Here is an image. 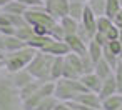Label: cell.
I'll list each match as a JSON object with an SVG mask.
<instances>
[{
  "label": "cell",
  "mask_w": 122,
  "mask_h": 110,
  "mask_svg": "<svg viewBox=\"0 0 122 110\" xmlns=\"http://www.w3.org/2000/svg\"><path fill=\"white\" fill-rule=\"evenodd\" d=\"M0 110H22L19 88L14 85L10 73L0 70Z\"/></svg>",
  "instance_id": "1"
},
{
  "label": "cell",
  "mask_w": 122,
  "mask_h": 110,
  "mask_svg": "<svg viewBox=\"0 0 122 110\" xmlns=\"http://www.w3.org/2000/svg\"><path fill=\"white\" fill-rule=\"evenodd\" d=\"M35 48L25 45L15 52H9V53H4V70L12 73V72H17L20 68H25L29 65V62L34 58L35 55Z\"/></svg>",
  "instance_id": "2"
},
{
  "label": "cell",
  "mask_w": 122,
  "mask_h": 110,
  "mask_svg": "<svg viewBox=\"0 0 122 110\" xmlns=\"http://www.w3.org/2000/svg\"><path fill=\"white\" fill-rule=\"evenodd\" d=\"M52 60H54V55H49L45 52L37 50L35 55H34V58L29 62V65L25 68L29 70V73L34 78L50 80V65H52Z\"/></svg>",
  "instance_id": "3"
},
{
  "label": "cell",
  "mask_w": 122,
  "mask_h": 110,
  "mask_svg": "<svg viewBox=\"0 0 122 110\" xmlns=\"http://www.w3.org/2000/svg\"><path fill=\"white\" fill-rule=\"evenodd\" d=\"M24 17H25V20H27V24L29 25H40V27H45L47 30H49V33L52 32V29H54V25L57 24V19H54L45 9H44V5L42 7H30V9H27L25 12H24Z\"/></svg>",
  "instance_id": "4"
},
{
  "label": "cell",
  "mask_w": 122,
  "mask_h": 110,
  "mask_svg": "<svg viewBox=\"0 0 122 110\" xmlns=\"http://www.w3.org/2000/svg\"><path fill=\"white\" fill-rule=\"evenodd\" d=\"M69 2L70 0H44V9L59 20L69 14Z\"/></svg>",
  "instance_id": "5"
},
{
  "label": "cell",
  "mask_w": 122,
  "mask_h": 110,
  "mask_svg": "<svg viewBox=\"0 0 122 110\" xmlns=\"http://www.w3.org/2000/svg\"><path fill=\"white\" fill-rule=\"evenodd\" d=\"M22 47H25V42L20 40L17 35H4V33H0V53L15 52V50H19Z\"/></svg>",
  "instance_id": "6"
},
{
  "label": "cell",
  "mask_w": 122,
  "mask_h": 110,
  "mask_svg": "<svg viewBox=\"0 0 122 110\" xmlns=\"http://www.w3.org/2000/svg\"><path fill=\"white\" fill-rule=\"evenodd\" d=\"M40 52H45V53L54 55V57H64V55H67L70 50H69L65 40H55V38H52L49 43H45V45L40 48Z\"/></svg>",
  "instance_id": "7"
},
{
  "label": "cell",
  "mask_w": 122,
  "mask_h": 110,
  "mask_svg": "<svg viewBox=\"0 0 122 110\" xmlns=\"http://www.w3.org/2000/svg\"><path fill=\"white\" fill-rule=\"evenodd\" d=\"M54 97L57 100H62V102H69L74 98V92L69 85V82L65 78H59L55 80V87H54Z\"/></svg>",
  "instance_id": "8"
},
{
  "label": "cell",
  "mask_w": 122,
  "mask_h": 110,
  "mask_svg": "<svg viewBox=\"0 0 122 110\" xmlns=\"http://www.w3.org/2000/svg\"><path fill=\"white\" fill-rule=\"evenodd\" d=\"M72 100H75V102H79V103H82V105H87V107H90V108H95V110H100V97H99V93H95V92H80V93H77Z\"/></svg>",
  "instance_id": "9"
},
{
  "label": "cell",
  "mask_w": 122,
  "mask_h": 110,
  "mask_svg": "<svg viewBox=\"0 0 122 110\" xmlns=\"http://www.w3.org/2000/svg\"><path fill=\"white\" fill-rule=\"evenodd\" d=\"M65 43H67V47H69V50L72 52V53H77V55H84L85 52H87V43L75 33V35H67L65 38Z\"/></svg>",
  "instance_id": "10"
},
{
  "label": "cell",
  "mask_w": 122,
  "mask_h": 110,
  "mask_svg": "<svg viewBox=\"0 0 122 110\" xmlns=\"http://www.w3.org/2000/svg\"><path fill=\"white\" fill-rule=\"evenodd\" d=\"M79 80L84 83V87H85L89 92H95V93H99V88H100V85H102V80H100L94 72L82 73V75L79 77Z\"/></svg>",
  "instance_id": "11"
},
{
  "label": "cell",
  "mask_w": 122,
  "mask_h": 110,
  "mask_svg": "<svg viewBox=\"0 0 122 110\" xmlns=\"http://www.w3.org/2000/svg\"><path fill=\"white\" fill-rule=\"evenodd\" d=\"M80 25L89 32V33H95V30H97V17L90 12V9L85 5V9H84V14H82V19H80Z\"/></svg>",
  "instance_id": "12"
},
{
  "label": "cell",
  "mask_w": 122,
  "mask_h": 110,
  "mask_svg": "<svg viewBox=\"0 0 122 110\" xmlns=\"http://www.w3.org/2000/svg\"><path fill=\"white\" fill-rule=\"evenodd\" d=\"M122 108V93H112L100 100V110H119Z\"/></svg>",
  "instance_id": "13"
},
{
  "label": "cell",
  "mask_w": 122,
  "mask_h": 110,
  "mask_svg": "<svg viewBox=\"0 0 122 110\" xmlns=\"http://www.w3.org/2000/svg\"><path fill=\"white\" fill-rule=\"evenodd\" d=\"M112 93H117V85H115L114 73H112L110 77H107V78L102 80V85H100V88H99V97H100V100H102V98H105V97H109V95H112Z\"/></svg>",
  "instance_id": "14"
},
{
  "label": "cell",
  "mask_w": 122,
  "mask_h": 110,
  "mask_svg": "<svg viewBox=\"0 0 122 110\" xmlns=\"http://www.w3.org/2000/svg\"><path fill=\"white\" fill-rule=\"evenodd\" d=\"M10 78H12V82H14V85H15L17 88H22V87L27 85L34 77L29 73L27 68H20V70H17V72H12V73H10Z\"/></svg>",
  "instance_id": "15"
},
{
  "label": "cell",
  "mask_w": 122,
  "mask_h": 110,
  "mask_svg": "<svg viewBox=\"0 0 122 110\" xmlns=\"http://www.w3.org/2000/svg\"><path fill=\"white\" fill-rule=\"evenodd\" d=\"M59 24H60L62 30H64L65 37H67V35H75V33H77V29H79V20H75V19H72V17L65 15V17L59 19Z\"/></svg>",
  "instance_id": "16"
},
{
  "label": "cell",
  "mask_w": 122,
  "mask_h": 110,
  "mask_svg": "<svg viewBox=\"0 0 122 110\" xmlns=\"http://www.w3.org/2000/svg\"><path fill=\"white\" fill-rule=\"evenodd\" d=\"M94 73H95L100 80H104V78H107V77H110V75L114 73V68H112L104 58H100V60L95 62V65H94Z\"/></svg>",
  "instance_id": "17"
},
{
  "label": "cell",
  "mask_w": 122,
  "mask_h": 110,
  "mask_svg": "<svg viewBox=\"0 0 122 110\" xmlns=\"http://www.w3.org/2000/svg\"><path fill=\"white\" fill-rule=\"evenodd\" d=\"M27 10V7L17 0H9V2L2 7V12L10 14V15H24V12Z\"/></svg>",
  "instance_id": "18"
},
{
  "label": "cell",
  "mask_w": 122,
  "mask_h": 110,
  "mask_svg": "<svg viewBox=\"0 0 122 110\" xmlns=\"http://www.w3.org/2000/svg\"><path fill=\"white\" fill-rule=\"evenodd\" d=\"M62 68H64V57H54L50 65V80L55 82L62 78Z\"/></svg>",
  "instance_id": "19"
},
{
  "label": "cell",
  "mask_w": 122,
  "mask_h": 110,
  "mask_svg": "<svg viewBox=\"0 0 122 110\" xmlns=\"http://www.w3.org/2000/svg\"><path fill=\"white\" fill-rule=\"evenodd\" d=\"M84 9H85V4L84 2H74V0H70V2H69V14L67 15L80 22L82 14H84Z\"/></svg>",
  "instance_id": "20"
},
{
  "label": "cell",
  "mask_w": 122,
  "mask_h": 110,
  "mask_svg": "<svg viewBox=\"0 0 122 110\" xmlns=\"http://www.w3.org/2000/svg\"><path fill=\"white\" fill-rule=\"evenodd\" d=\"M85 5L90 9V12H92L95 17L105 15V0H87Z\"/></svg>",
  "instance_id": "21"
},
{
  "label": "cell",
  "mask_w": 122,
  "mask_h": 110,
  "mask_svg": "<svg viewBox=\"0 0 122 110\" xmlns=\"http://www.w3.org/2000/svg\"><path fill=\"white\" fill-rule=\"evenodd\" d=\"M50 40H52L50 35H37V33H34V37H32L30 40H27L25 45L32 47V48H35V50H40V48H42L45 43H49Z\"/></svg>",
  "instance_id": "22"
},
{
  "label": "cell",
  "mask_w": 122,
  "mask_h": 110,
  "mask_svg": "<svg viewBox=\"0 0 122 110\" xmlns=\"http://www.w3.org/2000/svg\"><path fill=\"white\" fill-rule=\"evenodd\" d=\"M87 55L92 58V62H99L102 58V45H99L95 40H90L87 43Z\"/></svg>",
  "instance_id": "23"
},
{
  "label": "cell",
  "mask_w": 122,
  "mask_h": 110,
  "mask_svg": "<svg viewBox=\"0 0 122 110\" xmlns=\"http://www.w3.org/2000/svg\"><path fill=\"white\" fill-rule=\"evenodd\" d=\"M64 58H65V62H69V63H70V67H72L79 75H82V73H84V72H82V58H80V55L69 52L67 55H64Z\"/></svg>",
  "instance_id": "24"
},
{
  "label": "cell",
  "mask_w": 122,
  "mask_h": 110,
  "mask_svg": "<svg viewBox=\"0 0 122 110\" xmlns=\"http://www.w3.org/2000/svg\"><path fill=\"white\" fill-rule=\"evenodd\" d=\"M120 9H122L120 0H105V17L112 19Z\"/></svg>",
  "instance_id": "25"
},
{
  "label": "cell",
  "mask_w": 122,
  "mask_h": 110,
  "mask_svg": "<svg viewBox=\"0 0 122 110\" xmlns=\"http://www.w3.org/2000/svg\"><path fill=\"white\" fill-rule=\"evenodd\" d=\"M59 100L54 97V95H49V97H44L39 103H37V107L34 108V110H52L54 107H55V103H57Z\"/></svg>",
  "instance_id": "26"
},
{
  "label": "cell",
  "mask_w": 122,
  "mask_h": 110,
  "mask_svg": "<svg viewBox=\"0 0 122 110\" xmlns=\"http://www.w3.org/2000/svg\"><path fill=\"white\" fill-rule=\"evenodd\" d=\"M102 58H104V60H105V62L112 67V68H115V65H117V63H119V60H120V58H119L115 53H112V52H110L105 45L102 47Z\"/></svg>",
  "instance_id": "27"
},
{
  "label": "cell",
  "mask_w": 122,
  "mask_h": 110,
  "mask_svg": "<svg viewBox=\"0 0 122 110\" xmlns=\"http://www.w3.org/2000/svg\"><path fill=\"white\" fill-rule=\"evenodd\" d=\"M110 25H112V19H109V17H105V15L97 17V30H95V32H100V33L105 35V32L109 30Z\"/></svg>",
  "instance_id": "28"
},
{
  "label": "cell",
  "mask_w": 122,
  "mask_h": 110,
  "mask_svg": "<svg viewBox=\"0 0 122 110\" xmlns=\"http://www.w3.org/2000/svg\"><path fill=\"white\" fill-rule=\"evenodd\" d=\"M114 78H115V85H117V93H122V58L119 60V63L114 68Z\"/></svg>",
  "instance_id": "29"
},
{
  "label": "cell",
  "mask_w": 122,
  "mask_h": 110,
  "mask_svg": "<svg viewBox=\"0 0 122 110\" xmlns=\"http://www.w3.org/2000/svg\"><path fill=\"white\" fill-rule=\"evenodd\" d=\"M80 75L70 67V63L69 62H65V58H64V68H62V78H67V80H72V78H79Z\"/></svg>",
  "instance_id": "30"
},
{
  "label": "cell",
  "mask_w": 122,
  "mask_h": 110,
  "mask_svg": "<svg viewBox=\"0 0 122 110\" xmlns=\"http://www.w3.org/2000/svg\"><path fill=\"white\" fill-rule=\"evenodd\" d=\"M105 47H107L112 53H115L119 58H122V43H120L119 38H115V40H109V42L105 43Z\"/></svg>",
  "instance_id": "31"
},
{
  "label": "cell",
  "mask_w": 122,
  "mask_h": 110,
  "mask_svg": "<svg viewBox=\"0 0 122 110\" xmlns=\"http://www.w3.org/2000/svg\"><path fill=\"white\" fill-rule=\"evenodd\" d=\"M7 17L10 20V25L15 27V29H20V27L27 25V20H25L24 15H10V14H7Z\"/></svg>",
  "instance_id": "32"
},
{
  "label": "cell",
  "mask_w": 122,
  "mask_h": 110,
  "mask_svg": "<svg viewBox=\"0 0 122 110\" xmlns=\"http://www.w3.org/2000/svg\"><path fill=\"white\" fill-rule=\"evenodd\" d=\"M50 37L55 38V40H64V38H65V33H64V30H62V27H60V24H59V20H57V24L54 25L52 32H50Z\"/></svg>",
  "instance_id": "33"
},
{
  "label": "cell",
  "mask_w": 122,
  "mask_h": 110,
  "mask_svg": "<svg viewBox=\"0 0 122 110\" xmlns=\"http://www.w3.org/2000/svg\"><path fill=\"white\" fill-rule=\"evenodd\" d=\"M105 37H107V40H115V38H119V29L112 24V25L109 27V30L105 32Z\"/></svg>",
  "instance_id": "34"
},
{
  "label": "cell",
  "mask_w": 122,
  "mask_h": 110,
  "mask_svg": "<svg viewBox=\"0 0 122 110\" xmlns=\"http://www.w3.org/2000/svg\"><path fill=\"white\" fill-rule=\"evenodd\" d=\"M17 2L24 4L27 9H30V7H42L44 5V0H17Z\"/></svg>",
  "instance_id": "35"
},
{
  "label": "cell",
  "mask_w": 122,
  "mask_h": 110,
  "mask_svg": "<svg viewBox=\"0 0 122 110\" xmlns=\"http://www.w3.org/2000/svg\"><path fill=\"white\" fill-rule=\"evenodd\" d=\"M112 24H114L117 29H122V9L112 17Z\"/></svg>",
  "instance_id": "36"
},
{
  "label": "cell",
  "mask_w": 122,
  "mask_h": 110,
  "mask_svg": "<svg viewBox=\"0 0 122 110\" xmlns=\"http://www.w3.org/2000/svg\"><path fill=\"white\" fill-rule=\"evenodd\" d=\"M0 33H4V35H15V27H12V25L0 27Z\"/></svg>",
  "instance_id": "37"
},
{
  "label": "cell",
  "mask_w": 122,
  "mask_h": 110,
  "mask_svg": "<svg viewBox=\"0 0 122 110\" xmlns=\"http://www.w3.org/2000/svg\"><path fill=\"white\" fill-rule=\"evenodd\" d=\"M7 25H10V20H9L5 12L0 10V27H7Z\"/></svg>",
  "instance_id": "38"
},
{
  "label": "cell",
  "mask_w": 122,
  "mask_h": 110,
  "mask_svg": "<svg viewBox=\"0 0 122 110\" xmlns=\"http://www.w3.org/2000/svg\"><path fill=\"white\" fill-rule=\"evenodd\" d=\"M52 110H70V107H69V103H67V102H62V100H59Z\"/></svg>",
  "instance_id": "39"
},
{
  "label": "cell",
  "mask_w": 122,
  "mask_h": 110,
  "mask_svg": "<svg viewBox=\"0 0 122 110\" xmlns=\"http://www.w3.org/2000/svg\"><path fill=\"white\" fill-rule=\"evenodd\" d=\"M7 2H9V0H0V10H2V7H4Z\"/></svg>",
  "instance_id": "40"
},
{
  "label": "cell",
  "mask_w": 122,
  "mask_h": 110,
  "mask_svg": "<svg viewBox=\"0 0 122 110\" xmlns=\"http://www.w3.org/2000/svg\"><path fill=\"white\" fill-rule=\"evenodd\" d=\"M119 40H120V43H122V29H119Z\"/></svg>",
  "instance_id": "41"
},
{
  "label": "cell",
  "mask_w": 122,
  "mask_h": 110,
  "mask_svg": "<svg viewBox=\"0 0 122 110\" xmlns=\"http://www.w3.org/2000/svg\"><path fill=\"white\" fill-rule=\"evenodd\" d=\"M2 68H4V60L0 58V70H2Z\"/></svg>",
  "instance_id": "42"
},
{
  "label": "cell",
  "mask_w": 122,
  "mask_h": 110,
  "mask_svg": "<svg viewBox=\"0 0 122 110\" xmlns=\"http://www.w3.org/2000/svg\"><path fill=\"white\" fill-rule=\"evenodd\" d=\"M74 2H84V4H85V2H87V0H74Z\"/></svg>",
  "instance_id": "43"
},
{
  "label": "cell",
  "mask_w": 122,
  "mask_h": 110,
  "mask_svg": "<svg viewBox=\"0 0 122 110\" xmlns=\"http://www.w3.org/2000/svg\"><path fill=\"white\" fill-rule=\"evenodd\" d=\"M2 55H4V53H2Z\"/></svg>",
  "instance_id": "44"
}]
</instances>
